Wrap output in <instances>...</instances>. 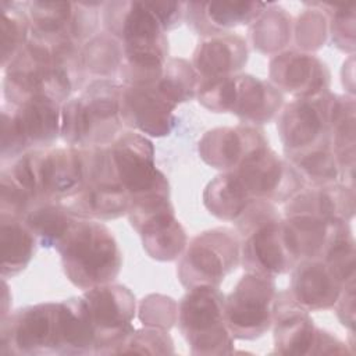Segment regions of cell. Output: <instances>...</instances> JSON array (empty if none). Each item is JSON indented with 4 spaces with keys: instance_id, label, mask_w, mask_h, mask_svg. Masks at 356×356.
I'll return each mask as SVG.
<instances>
[{
    "instance_id": "obj_1",
    "label": "cell",
    "mask_w": 356,
    "mask_h": 356,
    "mask_svg": "<svg viewBox=\"0 0 356 356\" xmlns=\"http://www.w3.org/2000/svg\"><path fill=\"white\" fill-rule=\"evenodd\" d=\"M81 49L70 39L31 32L24 50L3 71L6 103L21 104L36 97L65 103L88 83Z\"/></svg>"
},
{
    "instance_id": "obj_2",
    "label": "cell",
    "mask_w": 356,
    "mask_h": 356,
    "mask_svg": "<svg viewBox=\"0 0 356 356\" xmlns=\"http://www.w3.org/2000/svg\"><path fill=\"white\" fill-rule=\"evenodd\" d=\"M102 24L122 46L118 81L138 86L156 83L170 58L168 39L147 1H107L102 7Z\"/></svg>"
},
{
    "instance_id": "obj_3",
    "label": "cell",
    "mask_w": 356,
    "mask_h": 356,
    "mask_svg": "<svg viewBox=\"0 0 356 356\" xmlns=\"http://www.w3.org/2000/svg\"><path fill=\"white\" fill-rule=\"evenodd\" d=\"M121 88L117 79H93L63 103V142L81 149L107 146L125 131L120 114Z\"/></svg>"
},
{
    "instance_id": "obj_4",
    "label": "cell",
    "mask_w": 356,
    "mask_h": 356,
    "mask_svg": "<svg viewBox=\"0 0 356 356\" xmlns=\"http://www.w3.org/2000/svg\"><path fill=\"white\" fill-rule=\"evenodd\" d=\"M68 281L82 289L114 282L122 267V252L107 225L78 218L56 248Z\"/></svg>"
},
{
    "instance_id": "obj_5",
    "label": "cell",
    "mask_w": 356,
    "mask_h": 356,
    "mask_svg": "<svg viewBox=\"0 0 356 356\" xmlns=\"http://www.w3.org/2000/svg\"><path fill=\"white\" fill-rule=\"evenodd\" d=\"M234 224L241 236V264L246 271L275 278L293 270L296 261L274 203L252 202Z\"/></svg>"
},
{
    "instance_id": "obj_6",
    "label": "cell",
    "mask_w": 356,
    "mask_h": 356,
    "mask_svg": "<svg viewBox=\"0 0 356 356\" xmlns=\"http://www.w3.org/2000/svg\"><path fill=\"white\" fill-rule=\"evenodd\" d=\"M197 102L213 113H229L242 124H268L284 106L282 93L266 79L250 74L200 79Z\"/></svg>"
},
{
    "instance_id": "obj_7",
    "label": "cell",
    "mask_w": 356,
    "mask_h": 356,
    "mask_svg": "<svg viewBox=\"0 0 356 356\" xmlns=\"http://www.w3.org/2000/svg\"><path fill=\"white\" fill-rule=\"evenodd\" d=\"M220 286L188 289L178 303V328L192 355L220 356L235 352Z\"/></svg>"
},
{
    "instance_id": "obj_8",
    "label": "cell",
    "mask_w": 356,
    "mask_h": 356,
    "mask_svg": "<svg viewBox=\"0 0 356 356\" xmlns=\"http://www.w3.org/2000/svg\"><path fill=\"white\" fill-rule=\"evenodd\" d=\"M61 136V104L36 97L1 106V167L31 150L47 149Z\"/></svg>"
},
{
    "instance_id": "obj_9",
    "label": "cell",
    "mask_w": 356,
    "mask_h": 356,
    "mask_svg": "<svg viewBox=\"0 0 356 356\" xmlns=\"http://www.w3.org/2000/svg\"><path fill=\"white\" fill-rule=\"evenodd\" d=\"M241 264V236L228 227L206 229L195 235L178 259L177 275L186 289L220 286Z\"/></svg>"
},
{
    "instance_id": "obj_10",
    "label": "cell",
    "mask_w": 356,
    "mask_h": 356,
    "mask_svg": "<svg viewBox=\"0 0 356 356\" xmlns=\"http://www.w3.org/2000/svg\"><path fill=\"white\" fill-rule=\"evenodd\" d=\"M83 157L85 185L63 203L78 218L106 221L127 216L129 195L114 175L107 146L83 149Z\"/></svg>"
},
{
    "instance_id": "obj_11",
    "label": "cell",
    "mask_w": 356,
    "mask_h": 356,
    "mask_svg": "<svg viewBox=\"0 0 356 356\" xmlns=\"http://www.w3.org/2000/svg\"><path fill=\"white\" fill-rule=\"evenodd\" d=\"M107 149L114 175L129 195L131 203L171 192L167 177L156 167L154 146L147 136L125 129Z\"/></svg>"
},
{
    "instance_id": "obj_12",
    "label": "cell",
    "mask_w": 356,
    "mask_h": 356,
    "mask_svg": "<svg viewBox=\"0 0 356 356\" xmlns=\"http://www.w3.org/2000/svg\"><path fill=\"white\" fill-rule=\"evenodd\" d=\"M277 292L271 277L246 271L239 278L224 299L225 320L234 339L252 341L271 328Z\"/></svg>"
},
{
    "instance_id": "obj_13",
    "label": "cell",
    "mask_w": 356,
    "mask_h": 356,
    "mask_svg": "<svg viewBox=\"0 0 356 356\" xmlns=\"http://www.w3.org/2000/svg\"><path fill=\"white\" fill-rule=\"evenodd\" d=\"M96 334L95 355H117L135 331L136 299L129 288L104 284L83 291Z\"/></svg>"
},
{
    "instance_id": "obj_14",
    "label": "cell",
    "mask_w": 356,
    "mask_h": 356,
    "mask_svg": "<svg viewBox=\"0 0 356 356\" xmlns=\"http://www.w3.org/2000/svg\"><path fill=\"white\" fill-rule=\"evenodd\" d=\"M229 172L250 202L285 203L306 186L299 172L270 145L250 154Z\"/></svg>"
},
{
    "instance_id": "obj_15",
    "label": "cell",
    "mask_w": 356,
    "mask_h": 356,
    "mask_svg": "<svg viewBox=\"0 0 356 356\" xmlns=\"http://www.w3.org/2000/svg\"><path fill=\"white\" fill-rule=\"evenodd\" d=\"M334 97L335 93L328 90L313 97H296L282 106L277 129L285 157L331 143Z\"/></svg>"
},
{
    "instance_id": "obj_16",
    "label": "cell",
    "mask_w": 356,
    "mask_h": 356,
    "mask_svg": "<svg viewBox=\"0 0 356 356\" xmlns=\"http://www.w3.org/2000/svg\"><path fill=\"white\" fill-rule=\"evenodd\" d=\"M57 355L56 302L17 309L1 317L0 356Z\"/></svg>"
},
{
    "instance_id": "obj_17",
    "label": "cell",
    "mask_w": 356,
    "mask_h": 356,
    "mask_svg": "<svg viewBox=\"0 0 356 356\" xmlns=\"http://www.w3.org/2000/svg\"><path fill=\"white\" fill-rule=\"evenodd\" d=\"M104 3L83 1H25L31 32L64 38L83 46L96 33Z\"/></svg>"
},
{
    "instance_id": "obj_18",
    "label": "cell",
    "mask_w": 356,
    "mask_h": 356,
    "mask_svg": "<svg viewBox=\"0 0 356 356\" xmlns=\"http://www.w3.org/2000/svg\"><path fill=\"white\" fill-rule=\"evenodd\" d=\"M175 108L177 104L164 96L156 83L121 88L120 114L125 129L152 138L167 136L177 124Z\"/></svg>"
},
{
    "instance_id": "obj_19",
    "label": "cell",
    "mask_w": 356,
    "mask_h": 356,
    "mask_svg": "<svg viewBox=\"0 0 356 356\" xmlns=\"http://www.w3.org/2000/svg\"><path fill=\"white\" fill-rule=\"evenodd\" d=\"M129 224L139 234L145 252L157 261L179 259L186 248L188 236L175 217L171 202L132 209L127 213Z\"/></svg>"
},
{
    "instance_id": "obj_20",
    "label": "cell",
    "mask_w": 356,
    "mask_h": 356,
    "mask_svg": "<svg viewBox=\"0 0 356 356\" xmlns=\"http://www.w3.org/2000/svg\"><path fill=\"white\" fill-rule=\"evenodd\" d=\"M270 82L281 92L296 97H313L330 90L331 74L327 64L313 53L286 49L268 63Z\"/></svg>"
},
{
    "instance_id": "obj_21",
    "label": "cell",
    "mask_w": 356,
    "mask_h": 356,
    "mask_svg": "<svg viewBox=\"0 0 356 356\" xmlns=\"http://www.w3.org/2000/svg\"><path fill=\"white\" fill-rule=\"evenodd\" d=\"M353 278L345 277L335 266L323 259L299 261L291 271L289 293L307 312L327 310L335 306L345 285Z\"/></svg>"
},
{
    "instance_id": "obj_22",
    "label": "cell",
    "mask_w": 356,
    "mask_h": 356,
    "mask_svg": "<svg viewBox=\"0 0 356 356\" xmlns=\"http://www.w3.org/2000/svg\"><path fill=\"white\" fill-rule=\"evenodd\" d=\"M264 146H268V139L259 127L241 124L206 131L197 143V152L206 164L224 172L236 168Z\"/></svg>"
},
{
    "instance_id": "obj_23",
    "label": "cell",
    "mask_w": 356,
    "mask_h": 356,
    "mask_svg": "<svg viewBox=\"0 0 356 356\" xmlns=\"http://www.w3.org/2000/svg\"><path fill=\"white\" fill-rule=\"evenodd\" d=\"M274 353L314 355L320 328L309 312L300 307L289 291L277 292L273 313Z\"/></svg>"
},
{
    "instance_id": "obj_24",
    "label": "cell",
    "mask_w": 356,
    "mask_h": 356,
    "mask_svg": "<svg viewBox=\"0 0 356 356\" xmlns=\"http://www.w3.org/2000/svg\"><path fill=\"white\" fill-rule=\"evenodd\" d=\"M267 6L260 1H189L185 3L184 22L196 35L206 38L250 25Z\"/></svg>"
},
{
    "instance_id": "obj_25",
    "label": "cell",
    "mask_w": 356,
    "mask_h": 356,
    "mask_svg": "<svg viewBox=\"0 0 356 356\" xmlns=\"http://www.w3.org/2000/svg\"><path fill=\"white\" fill-rule=\"evenodd\" d=\"M309 214L332 222H350L355 214V189L343 182L305 186L284 203V214Z\"/></svg>"
},
{
    "instance_id": "obj_26",
    "label": "cell",
    "mask_w": 356,
    "mask_h": 356,
    "mask_svg": "<svg viewBox=\"0 0 356 356\" xmlns=\"http://www.w3.org/2000/svg\"><path fill=\"white\" fill-rule=\"evenodd\" d=\"M249 58L248 42L232 32L202 38L192 56V65L200 79L239 74Z\"/></svg>"
},
{
    "instance_id": "obj_27",
    "label": "cell",
    "mask_w": 356,
    "mask_h": 356,
    "mask_svg": "<svg viewBox=\"0 0 356 356\" xmlns=\"http://www.w3.org/2000/svg\"><path fill=\"white\" fill-rule=\"evenodd\" d=\"M57 355H95L96 334L83 296L56 302Z\"/></svg>"
},
{
    "instance_id": "obj_28",
    "label": "cell",
    "mask_w": 356,
    "mask_h": 356,
    "mask_svg": "<svg viewBox=\"0 0 356 356\" xmlns=\"http://www.w3.org/2000/svg\"><path fill=\"white\" fill-rule=\"evenodd\" d=\"M38 241L24 218L0 216L1 278L21 274L35 256Z\"/></svg>"
},
{
    "instance_id": "obj_29",
    "label": "cell",
    "mask_w": 356,
    "mask_h": 356,
    "mask_svg": "<svg viewBox=\"0 0 356 356\" xmlns=\"http://www.w3.org/2000/svg\"><path fill=\"white\" fill-rule=\"evenodd\" d=\"M250 44L263 54H277L292 40L293 19L291 14L275 3H268L263 13L249 25Z\"/></svg>"
},
{
    "instance_id": "obj_30",
    "label": "cell",
    "mask_w": 356,
    "mask_h": 356,
    "mask_svg": "<svg viewBox=\"0 0 356 356\" xmlns=\"http://www.w3.org/2000/svg\"><path fill=\"white\" fill-rule=\"evenodd\" d=\"M76 220L78 217L58 200L40 202L24 217V221L33 232L38 245L54 249L67 236Z\"/></svg>"
},
{
    "instance_id": "obj_31",
    "label": "cell",
    "mask_w": 356,
    "mask_h": 356,
    "mask_svg": "<svg viewBox=\"0 0 356 356\" xmlns=\"http://www.w3.org/2000/svg\"><path fill=\"white\" fill-rule=\"evenodd\" d=\"M81 61L86 82L93 79H117L124 61L122 46L106 31L97 32L81 49Z\"/></svg>"
},
{
    "instance_id": "obj_32",
    "label": "cell",
    "mask_w": 356,
    "mask_h": 356,
    "mask_svg": "<svg viewBox=\"0 0 356 356\" xmlns=\"http://www.w3.org/2000/svg\"><path fill=\"white\" fill-rule=\"evenodd\" d=\"M306 186L342 182V172L331 143H324L285 157Z\"/></svg>"
},
{
    "instance_id": "obj_33",
    "label": "cell",
    "mask_w": 356,
    "mask_h": 356,
    "mask_svg": "<svg viewBox=\"0 0 356 356\" xmlns=\"http://www.w3.org/2000/svg\"><path fill=\"white\" fill-rule=\"evenodd\" d=\"M252 202L243 195L229 171L214 177L203 191V204L214 217L235 222Z\"/></svg>"
},
{
    "instance_id": "obj_34",
    "label": "cell",
    "mask_w": 356,
    "mask_h": 356,
    "mask_svg": "<svg viewBox=\"0 0 356 356\" xmlns=\"http://www.w3.org/2000/svg\"><path fill=\"white\" fill-rule=\"evenodd\" d=\"M1 8V70L24 50L31 36V21L25 1H0Z\"/></svg>"
},
{
    "instance_id": "obj_35",
    "label": "cell",
    "mask_w": 356,
    "mask_h": 356,
    "mask_svg": "<svg viewBox=\"0 0 356 356\" xmlns=\"http://www.w3.org/2000/svg\"><path fill=\"white\" fill-rule=\"evenodd\" d=\"M200 76L192 63L181 57H170L161 78L156 82L160 92L174 104H181L196 97Z\"/></svg>"
},
{
    "instance_id": "obj_36",
    "label": "cell",
    "mask_w": 356,
    "mask_h": 356,
    "mask_svg": "<svg viewBox=\"0 0 356 356\" xmlns=\"http://www.w3.org/2000/svg\"><path fill=\"white\" fill-rule=\"evenodd\" d=\"M303 10L293 21V38L299 50L314 51L323 47L328 39V18L317 3H306Z\"/></svg>"
},
{
    "instance_id": "obj_37",
    "label": "cell",
    "mask_w": 356,
    "mask_h": 356,
    "mask_svg": "<svg viewBox=\"0 0 356 356\" xmlns=\"http://www.w3.org/2000/svg\"><path fill=\"white\" fill-rule=\"evenodd\" d=\"M328 18V36L335 47L350 56L355 51V21L356 6L355 4H332L317 3Z\"/></svg>"
},
{
    "instance_id": "obj_38",
    "label": "cell",
    "mask_w": 356,
    "mask_h": 356,
    "mask_svg": "<svg viewBox=\"0 0 356 356\" xmlns=\"http://www.w3.org/2000/svg\"><path fill=\"white\" fill-rule=\"evenodd\" d=\"M138 312L143 327L170 331L178 318V303L170 296L152 293L139 302Z\"/></svg>"
},
{
    "instance_id": "obj_39",
    "label": "cell",
    "mask_w": 356,
    "mask_h": 356,
    "mask_svg": "<svg viewBox=\"0 0 356 356\" xmlns=\"http://www.w3.org/2000/svg\"><path fill=\"white\" fill-rule=\"evenodd\" d=\"M0 178V216L24 218L38 203H40L26 189L15 182L6 171L1 170Z\"/></svg>"
},
{
    "instance_id": "obj_40",
    "label": "cell",
    "mask_w": 356,
    "mask_h": 356,
    "mask_svg": "<svg viewBox=\"0 0 356 356\" xmlns=\"http://www.w3.org/2000/svg\"><path fill=\"white\" fill-rule=\"evenodd\" d=\"M120 353H174V343L168 331L143 327L131 334Z\"/></svg>"
},
{
    "instance_id": "obj_41",
    "label": "cell",
    "mask_w": 356,
    "mask_h": 356,
    "mask_svg": "<svg viewBox=\"0 0 356 356\" xmlns=\"http://www.w3.org/2000/svg\"><path fill=\"white\" fill-rule=\"evenodd\" d=\"M165 33L184 22L185 3L182 1H147Z\"/></svg>"
},
{
    "instance_id": "obj_42",
    "label": "cell",
    "mask_w": 356,
    "mask_h": 356,
    "mask_svg": "<svg viewBox=\"0 0 356 356\" xmlns=\"http://www.w3.org/2000/svg\"><path fill=\"white\" fill-rule=\"evenodd\" d=\"M337 309V316L343 327H346L350 334L355 331V280L348 282L334 306Z\"/></svg>"
}]
</instances>
